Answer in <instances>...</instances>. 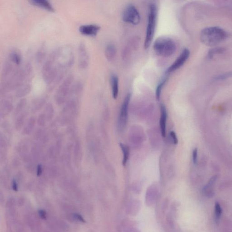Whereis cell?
<instances>
[{
    "mask_svg": "<svg viewBox=\"0 0 232 232\" xmlns=\"http://www.w3.org/2000/svg\"><path fill=\"white\" fill-rule=\"evenodd\" d=\"M32 74V67L30 63H26L18 67L8 79L1 82V95H6L12 91L16 90L25 83L29 82Z\"/></svg>",
    "mask_w": 232,
    "mask_h": 232,
    "instance_id": "obj_1",
    "label": "cell"
},
{
    "mask_svg": "<svg viewBox=\"0 0 232 232\" xmlns=\"http://www.w3.org/2000/svg\"><path fill=\"white\" fill-rule=\"evenodd\" d=\"M228 34L224 29L219 27H209L201 32V40L208 46H214L222 42L228 37Z\"/></svg>",
    "mask_w": 232,
    "mask_h": 232,
    "instance_id": "obj_2",
    "label": "cell"
},
{
    "mask_svg": "<svg viewBox=\"0 0 232 232\" xmlns=\"http://www.w3.org/2000/svg\"><path fill=\"white\" fill-rule=\"evenodd\" d=\"M153 47L157 55L160 56L168 57L174 54L176 46L174 40L171 38L162 36L155 41Z\"/></svg>",
    "mask_w": 232,
    "mask_h": 232,
    "instance_id": "obj_3",
    "label": "cell"
},
{
    "mask_svg": "<svg viewBox=\"0 0 232 232\" xmlns=\"http://www.w3.org/2000/svg\"><path fill=\"white\" fill-rule=\"evenodd\" d=\"M79 98H69L60 115V123L61 124H67L75 118L79 112Z\"/></svg>",
    "mask_w": 232,
    "mask_h": 232,
    "instance_id": "obj_4",
    "label": "cell"
},
{
    "mask_svg": "<svg viewBox=\"0 0 232 232\" xmlns=\"http://www.w3.org/2000/svg\"><path fill=\"white\" fill-rule=\"evenodd\" d=\"M74 80V75L70 74L60 84L55 95V101L58 105L65 104L68 100L72 87L75 83Z\"/></svg>",
    "mask_w": 232,
    "mask_h": 232,
    "instance_id": "obj_5",
    "label": "cell"
},
{
    "mask_svg": "<svg viewBox=\"0 0 232 232\" xmlns=\"http://www.w3.org/2000/svg\"><path fill=\"white\" fill-rule=\"evenodd\" d=\"M157 5L154 3H151L149 9L148 21L145 40L144 47L146 49L148 48L153 38L157 25Z\"/></svg>",
    "mask_w": 232,
    "mask_h": 232,
    "instance_id": "obj_6",
    "label": "cell"
},
{
    "mask_svg": "<svg viewBox=\"0 0 232 232\" xmlns=\"http://www.w3.org/2000/svg\"><path fill=\"white\" fill-rule=\"evenodd\" d=\"M123 20L126 22L137 25L140 22V15L138 11L134 6L128 5L125 8L123 12Z\"/></svg>",
    "mask_w": 232,
    "mask_h": 232,
    "instance_id": "obj_7",
    "label": "cell"
},
{
    "mask_svg": "<svg viewBox=\"0 0 232 232\" xmlns=\"http://www.w3.org/2000/svg\"><path fill=\"white\" fill-rule=\"evenodd\" d=\"M78 67L80 69H86L89 66V57L85 45L83 42L78 46Z\"/></svg>",
    "mask_w": 232,
    "mask_h": 232,
    "instance_id": "obj_8",
    "label": "cell"
},
{
    "mask_svg": "<svg viewBox=\"0 0 232 232\" xmlns=\"http://www.w3.org/2000/svg\"><path fill=\"white\" fill-rule=\"evenodd\" d=\"M190 55V52L188 49H184L180 56L177 58L176 60L168 68L167 73L169 74V73L173 72L181 67L184 64L187 60Z\"/></svg>",
    "mask_w": 232,
    "mask_h": 232,
    "instance_id": "obj_9",
    "label": "cell"
},
{
    "mask_svg": "<svg viewBox=\"0 0 232 232\" xmlns=\"http://www.w3.org/2000/svg\"><path fill=\"white\" fill-rule=\"evenodd\" d=\"M4 98L1 102L0 114L2 118H5L13 109L12 98L7 94L3 96Z\"/></svg>",
    "mask_w": 232,
    "mask_h": 232,
    "instance_id": "obj_10",
    "label": "cell"
},
{
    "mask_svg": "<svg viewBox=\"0 0 232 232\" xmlns=\"http://www.w3.org/2000/svg\"><path fill=\"white\" fill-rule=\"evenodd\" d=\"M18 67L19 66H16L9 60L5 61L2 68L1 82L4 81L8 79L14 73Z\"/></svg>",
    "mask_w": 232,
    "mask_h": 232,
    "instance_id": "obj_11",
    "label": "cell"
},
{
    "mask_svg": "<svg viewBox=\"0 0 232 232\" xmlns=\"http://www.w3.org/2000/svg\"><path fill=\"white\" fill-rule=\"evenodd\" d=\"M100 29V27L96 24L83 25L79 28L81 34L85 36H96Z\"/></svg>",
    "mask_w": 232,
    "mask_h": 232,
    "instance_id": "obj_12",
    "label": "cell"
},
{
    "mask_svg": "<svg viewBox=\"0 0 232 232\" xmlns=\"http://www.w3.org/2000/svg\"><path fill=\"white\" fill-rule=\"evenodd\" d=\"M131 98V94H128L127 95L124 100L123 103L121 108L120 115V119L121 122L125 123L127 121V118H128V107Z\"/></svg>",
    "mask_w": 232,
    "mask_h": 232,
    "instance_id": "obj_13",
    "label": "cell"
},
{
    "mask_svg": "<svg viewBox=\"0 0 232 232\" xmlns=\"http://www.w3.org/2000/svg\"><path fill=\"white\" fill-rule=\"evenodd\" d=\"M31 89L32 86L31 83L30 82L25 83L16 90L15 96L17 98L22 99L30 94Z\"/></svg>",
    "mask_w": 232,
    "mask_h": 232,
    "instance_id": "obj_14",
    "label": "cell"
},
{
    "mask_svg": "<svg viewBox=\"0 0 232 232\" xmlns=\"http://www.w3.org/2000/svg\"><path fill=\"white\" fill-rule=\"evenodd\" d=\"M29 2L31 4L40 7L50 12H54L55 11L53 5L47 0H31L29 1Z\"/></svg>",
    "mask_w": 232,
    "mask_h": 232,
    "instance_id": "obj_15",
    "label": "cell"
},
{
    "mask_svg": "<svg viewBox=\"0 0 232 232\" xmlns=\"http://www.w3.org/2000/svg\"><path fill=\"white\" fill-rule=\"evenodd\" d=\"M47 101V97H39L35 99L32 103L31 111L33 113H36L42 109Z\"/></svg>",
    "mask_w": 232,
    "mask_h": 232,
    "instance_id": "obj_16",
    "label": "cell"
},
{
    "mask_svg": "<svg viewBox=\"0 0 232 232\" xmlns=\"http://www.w3.org/2000/svg\"><path fill=\"white\" fill-rule=\"evenodd\" d=\"M161 118L160 125L161 128V133L163 137L166 135V123H167V112L166 107L164 105H161Z\"/></svg>",
    "mask_w": 232,
    "mask_h": 232,
    "instance_id": "obj_17",
    "label": "cell"
},
{
    "mask_svg": "<svg viewBox=\"0 0 232 232\" xmlns=\"http://www.w3.org/2000/svg\"><path fill=\"white\" fill-rule=\"evenodd\" d=\"M84 85L81 81H78L73 84L69 97L79 98L82 94L84 90Z\"/></svg>",
    "mask_w": 232,
    "mask_h": 232,
    "instance_id": "obj_18",
    "label": "cell"
},
{
    "mask_svg": "<svg viewBox=\"0 0 232 232\" xmlns=\"http://www.w3.org/2000/svg\"><path fill=\"white\" fill-rule=\"evenodd\" d=\"M8 60L17 66H19L22 63V54L17 49H13L10 52Z\"/></svg>",
    "mask_w": 232,
    "mask_h": 232,
    "instance_id": "obj_19",
    "label": "cell"
},
{
    "mask_svg": "<svg viewBox=\"0 0 232 232\" xmlns=\"http://www.w3.org/2000/svg\"><path fill=\"white\" fill-rule=\"evenodd\" d=\"M36 122L35 117H31L24 127L22 131V134L24 135H28L30 134L33 130Z\"/></svg>",
    "mask_w": 232,
    "mask_h": 232,
    "instance_id": "obj_20",
    "label": "cell"
},
{
    "mask_svg": "<svg viewBox=\"0 0 232 232\" xmlns=\"http://www.w3.org/2000/svg\"><path fill=\"white\" fill-rule=\"evenodd\" d=\"M46 56V47L45 43L42 44L36 52V60L37 62L41 63L43 62Z\"/></svg>",
    "mask_w": 232,
    "mask_h": 232,
    "instance_id": "obj_21",
    "label": "cell"
},
{
    "mask_svg": "<svg viewBox=\"0 0 232 232\" xmlns=\"http://www.w3.org/2000/svg\"><path fill=\"white\" fill-rule=\"evenodd\" d=\"M112 95L115 99L118 98L119 91V80L118 77L115 75H113L111 78Z\"/></svg>",
    "mask_w": 232,
    "mask_h": 232,
    "instance_id": "obj_22",
    "label": "cell"
},
{
    "mask_svg": "<svg viewBox=\"0 0 232 232\" xmlns=\"http://www.w3.org/2000/svg\"><path fill=\"white\" fill-rule=\"evenodd\" d=\"M27 114V112L23 111L18 115L15 121V128L17 131L21 130L23 127Z\"/></svg>",
    "mask_w": 232,
    "mask_h": 232,
    "instance_id": "obj_23",
    "label": "cell"
},
{
    "mask_svg": "<svg viewBox=\"0 0 232 232\" xmlns=\"http://www.w3.org/2000/svg\"><path fill=\"white\" fill-rule=\"evenodd\" d=\"M216 180V176H213L209 181L207 185H206V186L204 187V188L203 189V193L208 197H211L214 195V191H213L212 189H211V187L215 181Z\"/></svg>",
    "mask_w": 232,
    "mask_h": 232,
    "instance_id": "obj_24",
    "label": "cell"
},
{
    "mask_svg": "<svg viewBox=\"0 0 232 232\" xmlns=\"http://www.w3.org/2000/svg\"><path fill=\"white\" fill-rule=\"evenodd\" d=\"M74 157L75 161L77 162H80L82 157V149L81 144L80 141H76L74 147Z\"/></svg>",
    "mask_w": 232,
    "mask_h": 232,
    "instance_id": "obj_25",
    "label": "cell"
},
{
    "mask_svg": "<svg viewBox=\"0 0 232 232\" xmlns=\"http://www.w3.org/2000/svg\"><path fill=\"white\" fill-rule=\"evenodd\" d=\"M44 113L45 114L47 122H50V121L51 120L54 115V107L51 103H48L46 105Z\"/></svg>",
    "mask_w": 232,
    "mask_h": 232,
    "instance_id": "obj_26",
    "label": "cell"
},
{
    "mask_svg": "<svg viewBox=\"0 0 232 232\" xmlns=\"http://www.w3.org/2000/svg\"><path fill=\"white\" fill-rule=\"evenodd\" d=\"M27 104V99L25 98H22L21 99L18 103L17 104L15 108L14 114L16 116H17L22 112H23L24 109L26 108Z\"/></svg>",
    "mask_w": 232,
    "mask_h": 232,
    "instance_id": "obj_27",
    "label": "cell"
},
{
    "mask_svg": "<svg viewBox=\"0 0 232 232\" xmlns=\"http://www.w3.org/2000/svg\"><path fill=\"white\" fill-rule=\"evenodd\" d=\"M106 57L109 60L111 61L116 54V49L112 45H108L105 51Z\"/></svg>",
    "mask_w": 232,
    "mask_h": 232,
    "instance_id": "obj_28",
    "label": "cell"
},
{
    "mask_svg": "<svg viewBox=\"0 0 232 232\" xmlns=\"http://www.w3.org/2000/svg\"><path fill=\"white\" fill-rule=\"evenodd\" d=\"M119 145L121 149L123 151V166H125L128 159L129 156V148L128 147V146L122 143H120L119 144Z\"/></svg>",
    "mask_w": 232,
    "mask_h": 232,
    "instance_id": "obj_29",
    "label": "cell"
},
{
    "mask_svg": "<svg viewBox=\"0 0 232 232\" xmlns=\"http://www.w3.org/2000/svg\"><path fill=\"white\" fill-rule=\"evenodd\" d=\"M225 49L222 47L213 48L209 51L208 53V58L210 59H212L214 56L216 54L222 53L225 51Z\"/></svg>",
    "mask_w": 232,
    "mask_h": 232,
    "instance_id": "obj_30",
    "label": "cell"
},
{
    "mask_svg": "<svg viewBox=\"0 0 232 232\" xmlns=\"http://www.w3.org/2000/svg\"><path fill=\"white\" fill-rule=\"evenodd\" d=\"M222 213V209L220 205L218 202L215 204V222L217 224H219V221L220 219Z\"/></svg>",
    "mask_w": 232,
    "mask_h": 232,
    "instance_id": "obj_31",
    "label": "cell"
},
{
    "mask_svg": "<svg viewBox=\"0 0 232 232\" xmlns=\"http://www.w3.org/2000/svg\"><path fill=\"white\" fill-rule=\"evenodd\" d=\"M167 78H165L164 79H163L162 80V81L157 86V89H156V98L157 99L159 100L160 99V96H161V92H162V89L164 85L166 82L167 80Z\"/></svg>",
    "mask_w": 232,
    "mask_h": 232,
    "instance_id": "obj_32",
    "label": "cell"
},
{
    "mask_svg": "<svg viewBox=\"0 0 232 232\" xmlns=\"http://www.w3.org/2000/svg\"><path fill=\"white\" fill-rule=\"evenodd\" d=\"M47 122V121L44 112L41 114L39 115L37 120V123L38 125L39 126L44 127V126L46 125Z\"/></svg>",
    "mask_w": 232,
    "mask_h": 232,
    "instance_id": "obj_33",
    "label": "cell"
},
{
    "mask_svg": "<svg viewBox=\"0 0 232 232\" xmlns=\"http://www.w3.org/2000/svg\"><path fill=\"white\" fill-rule=\"evenodd\" d=\"M232 77V71L229 72L225 73V74H223L220 75L218 76L216 78V80H225V79H227V78Z\"/></svg>",
    "mask_w": 232,
    "mask_h": 232,
    "instance_id": "obj_34",
    "label": "cell"
},
{
    "mask_svg": "<svg viewBox=\"0 0 232 232\" xmlns=\"http://www.w3.org/2000/svg\"><path fill=\"white\" fill-rule=\"evenodd\" d=\"M192 159L194 164H196L198 160V149L196 148L193 151Z\"/></svg>",
    "mask_w": 232,
    "mask_h": 232,
    "instance_id": "obj_35",
    "label": "cell"
},
{
    "mask_svg": "<svg viewBox=\"0 0 232 232\" xmlns=\"http://www.w3.org/2000/svg\"><path fill=\"white\" fill-rule=\"evenodd\" d=\"M43 173V168L41 165L39 164L38 165L36 169V174L38 176H41L42 174Z\"/></svg>",
    "mask_w": 232,
    "mask_h": 232,
    "instance_id": "obj_36",
    "label": "cell"
},
{
    "mask_svg": "<svg viewBox=\"0 0 232 232\" xmlns=\"http://www.w3.org/2000/svg\"><path fill=\"white\" fill-rule=\"evenodd\" d=\"M170 136H171V138L173 140V142L174 144L176 145L178 143V140L177 138L176 135V133L174 132V131H171L170 132Z\"/></svg>",
    "mask_w": 232,
    "mask_h": 232,
    "instance_id": "obj_37",
    "label": "cell"
},
{
    "mask_svg": "<svg viewBox=\"0 0 232 232\" xmlns=\"http://www.w3.org/2000/svg\"><path fill=\"white\" fill-rule=\"evenodd\" d=\"M73 217L76 220L79 221L80 222H85V220L84 218L81 215H79V214H74Z\"/></svg>",
    "mask_w": 232,
    "mask_h": 232,
    "instance_id": "obj_38",
    "label": "cell"
},
{
    "mask_svg": "<svg viewBox=\"0 0 232 232\" xmlns=\"http://www.w3.org/2000/svg\"><path fill=\"white\" fill-rule=\"evenodd\" d=\"M12 189L14 191H17L18 190V187L17 183V181L15 179H14L12 181Z\"/></svg>",
    "mask_w": 232,
    "mask_h": 232,
    "instance_id": "obj_39",
    "label": "cell"
},
{
    "mask_svg": "<svg viewBox=\"0 0 232 232\" xmlns=\"http://www.w3.org/2000/svg\"><path fill=\"white\" fill-rule=\"evenodd\" d=\"M39 214L42 219H46V213L43 210H40L39 211Z\"/></svg>",
    "mask_w": 232,
    "mask_h": 232,
    "instance_id": "obj_40",
    "label": "cell"
}]
</instances>
